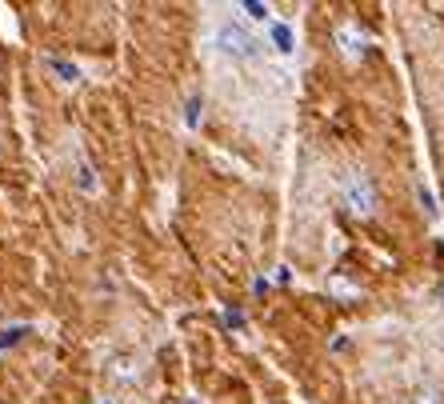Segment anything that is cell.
<instances>
[{"label":"cell","instance_id":"obj_2","mask_svg":"<svg viewBox=\"0 0 444 404\" xmlns=\"http://www.w3.org/2000/svg\"><path fill=\"white\" fill-rule=\"evenodd\" d=\"M344 200H349V209L356 216H372L376 212V184H372V177L368 172H352L344 180Z\"/></svg>","mask_w":444,"mask_h":404},{"label":"cell","instance_id":"obj_9","mask_svg":"<svg viewBox=\"0 0 444 404\" xmlns=\"http://www.w3.org/2000/svg\"><path fill=\"white\" fill-rule=\"evenodd\" d=\"M244 13H248L253 20H269V4H256V0H248V4H244Z\"/></svg>","mask_w":444,"mask_h":404},{"label":"cell","instance_id":"obj_7","mask_svg":"<svg viewBox=\"0 0 444 404\" xmlns=\"http://www.w3.org/2000/svg\"><path fill=\"white\" fill-rule=\"evenodd\" d=\"M29 337V328L24 324H16V328H4V337H0V348H8V344H16V340Z\"/></svg>","mask_w":444,"mask_h":404},{"label":"cell","instance_id":"obj_3","mask_svg":"<svg viewBox=\"0 0 444 404\" xmlns=\"http://www.w3.org/2000/svg\"><path fill=\"white\" fill-rule=\"evenodd\" d=\"M269 33H272V45H276L280 52H292V49H296L292 24H280V20H272V24H269Z\"/></svg>","mask_w":444,"mask_h":404},{"label":"cell","instance_id":"obj_11","mask_svg":"<svg viewBox=\"0 0 444 404\" xmlns=\"http://www.w3.org/2000/svg\"><path fill=\"white\" fill-rule=\"evenodd\" d=\"M109 404H112V401H109Z\"/></svg>","mask_w":444,"mask_h":404},{"label":"cell","instance_id":"obj_10","mask_svg":"<svg viewBox=\"0 0 444 404\" xmlns=\"http://www.w3.org/2000/svg\"><path fill=\"white\" fill-rule=\"evenodd\" d=\"M416 196H420V204L429 209V216H436V204H432V193H429V188H416Z\"/></svg>","mask_w":444,"mask_h":404},{"label":"cell","instance_id":"obj_6","mask_svg":"<svg viewBox=\"0 0 444 404\" xmlns=\"http://www.w3.org/2000/svg\"><path fill=\"white\" fill-rule=\"evenodd\" d=\"M77 184H80V188H84V193H96V188H100V184H96V177H93V164H88V161L80 164V172H77Z\"/></svg>","mask_w":444,"mask_h":404},{"label":"cell","instance_id":"obj_1","mask_svg":"<svg viewBox=\"0 0 444 404\" xmlns=\"http://www.w3.org/2000/svg\"><path fill=\"white\" fill-rule=\"evenodd\" d=\"M216 49L224 56H237V60H253V56H260V40L240 20H221L216 24Z\"/></svg>","mask_w":444,"mask_h":404},{"label":"cell","instance_id":"obj_8","mask_svg":"<svg viewBox=\"0 0 444 404\" xmlns=\"http://www.w3.org/2000/svg\"><path fill=\"white\" fill-rule=\"evenodd\" d=\"M200 108H205V100H200V97H192V100H189V113H184L189 129H196V116H200Z\"/></svg>","mask_w":444,"mask_h":404},{"label":"cell","instance_id":"obj_4","mask_svg":"<svg viewBox=\"0 0 444 404\" xmlns=\"http://www.w3.org/2000/svg\"><path fill=\"white\" fill-rule=\"evenodd\" d=\"M48 68H52L64 84H77L80 81V68L72 65V60H64V56H48Z\"/></svg>","mask_w":444,"mask_h":404},{"label":"cell","instance_id":"obj_5","mask_svg":"<svg viewBox=\"0 0 444 404\" xmlns=\"http://www.w3.org/2000/svg\"><path fill=\"white\" fill-rule=\"evenodd\" d=\"M340 40H344V52H349L352 60L365 56V36H356V29H340Z\"/></svg>","mask_w":444,"mask_h":404}]
</instances>
